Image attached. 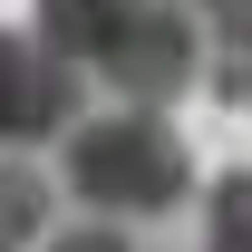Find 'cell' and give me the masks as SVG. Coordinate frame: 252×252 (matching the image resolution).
<instances>
[{"mask_svg": "<svg viewBox=\"0 0 252 252\" xmlns=\"http://www.w3.org/2000/svg\"><path fill=\"white\" fill-rule=\"evenodd\" d=\"M30 39L117 107H165L204 78V0H39Z\"/></svg>", "mask_w": 252, "mask_h": 252, "instance_id": "1", "label": "cell"}, {"mask_svg": "<svg viewBox=\"0 0 252 252\" xmlns=\"http://www.w3.org/2000/svg\"><path fill=\"white\" fill-rule=\"evenodd\" d=\"M59 185L97 223H165L194 194V156L165 126V107H78L59 126Z\"/></svg>", "mask_w": 252, "mask_h": 252, "instance_id": "2", "label": "cell"}, {"mask_svg": "<svg viewBox=\"0 0 252 252\" xmlns=\"http://www.w3.org/2000/svg\"><path fill=\"white\" fill-rule=\"evenodd\" d=\"M78 107H88L78 68H59L30 30H0V156H30V146H49V136H59Z\"/></svg>", "mask_w": 252, "mask_h": 252, "instance_id": "3", "label": "cell"}, {"mask_svg": "<svg viewBox=\"0 0 252 252\" xmlns=\"http://www.w3.org/2000/svg\"><path fill=\"white\" fill-rule=\"evenodd\" d=\"M49 243V175L30 156H0V252H39Z\"/></svg>", "mask_w": 252, "mask_h": 252, "instance_id": "4", "label": "cell"}, {"mask_svg": "<svg viewBox=\"0 0 252 252\" xmlns=\"http://www.w3.org/2000/svg\"><path fill=\"white\" fill-rule=\"evenodd\" d=\"M204 252H252V175H223L204 194Z\"/></svg>", "mask_w": 252, "mask_h": 252, "instance_id": "5", "label": "cell"}, {"mask_svg": "<svg viewBox=\"0 0 252 252\" xmlns=\"http://www.w3.org/2000/svg\"><path fill=\"white\" fill-rule=\"evenodd\" d=\"M39 252H165L156 233H136V223H97V214H78L68 233H49Z\"/></svg>", "mask_w": 252, "mask_h": 252, "instance_id": "6", "label": "cell"}]
</instances>
